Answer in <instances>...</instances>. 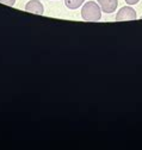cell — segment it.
<instances>
[{
    "label": "cell",
    "instance_id": "cell-4",
    "mask_svg": "<svg viewBox=\"0 0 142 150\" xmlns=\"http://www.w3.org/2000/svg\"><path fill=\"white\" fill-rule=\"evenodd\" d=\"M25 10L31 13H36V14H43L44 13V7L41 1L38 0H30V1L25 5Z\"/></svg>",
    "mask_w": 142,
    "mask_h": 150
},
{
    "label": "cell",
    "instance_id": "cell-7",
    "mask_svg": "<svg viewBox=\"0 0 142 150\" xmlns=\"http://www.w3.org/2000/svg\"><path fill=\"white\" fill-rule=\"evenodd\" d=\"M124 1H126L128 5H136L140 0H124Z\"/></svg>",
    "mask_w": 142,
    "mask_h": 150
},
{
    "label": "cell",
    "instance_id": "cell-5",
    "mask_svg": "<svg viewBox=\"0 0 142 150\" xmlns=\"http://www.w3.org/2000/svg\"><path fill=\"white\" fill-rule=\"evenodd\" d=\"M84 3H85V0H65V5H66L69 10H77V8H79Z\"/></svg>",
    "mask_w": 142,
    "mask_h": 150
},
{
    "label": "cell",
    "instance_id": "cell-3",
    "mask_svg": "<svg viewBox=\"0 0 142 150\" xmlns=\"http://www.w3.org/2000/svg\"><path fill=\"white\" fill-rule=\"evenodd\" d=\"M104 13H112L118 6V0H97Z\"/></svg>",
    "mask_w": 142,
    "mask_h": 150
},
{
    "label": "cell",
    "instance_id": "cell-1",
    "mask_svg": "<svg viewBox=\"0 0 142 150\" xmlns=\"http://www.w3.org/2000/svg\"><path fill=\"white\" fill-rule=\"evenodd\" d=\"M102 8L98 3L88 1L81 8V17L85 22H98L102 18Z\"/></svg>",
    "mask_w": 142,
    "mask_h": 150
},
{
    "label": "cell",
    "instance_id": "cell-6",
    "mask_svg": "<svg viewBox=\"0 0 142 150\" xmlns=\"http://www.w3.org/2000/svg\"><path fill=\"white\" fill-rule=\"evenodd\" d=\"M0 3H3L5 5H9V6H13L16 4V0H0Z\"/></svg>",
    "mask_w": 142,
    "mask_h": 150
},
{
    "label": "cell",
    "instance_id": "cell-2",
    "mask_svg": "<svg viewBox=\"0 0 142 150\" xmlns=\"http://www.w3.org/2000/svg\"><path fill=\"white\" fill-rule=\"evenodd\" d=\"M137 18L136 11L130 6L122 7L117 14H116V22H123V21H135Z\"/></svg>",
    "mask_w": 142,
    "mask_h": 150
}]
</instances>
